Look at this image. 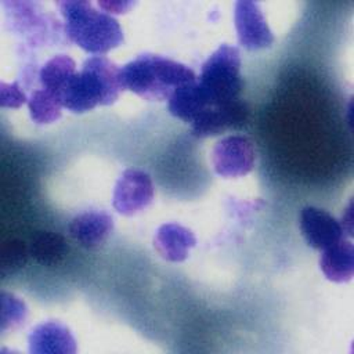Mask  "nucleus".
<instances>
[{
  "instance_id": "obj_1",
  "label": "nucleus",
  "mask_w": 354,
  "mask_h": 354,
  "mask_svg": "<svg viewBox=\"0 0 354 354\" xmlns=\"http://www.w3.org/2000/svg\"><path fill=\"white\" fill-rule=\"evenodd\" d=\"M122 88L148 101H165L183 84L196 79L194 71L159 54H140L119 68Z\"/></svg>"
},
{
  "instance_id": "obj_2",
  "label": "nucleus",
  "mask_w": 354,
  "mask_h": 354,
  "mask_svg": "<svg viewBox=\"0 0 354 354\" xmlns=\"http://www.w3.org/2000/svg\"><path fill=\"white\" fill-rule=\"evenodd\" d=\"M119 68L105 55L88 57L61 93L62 106L83 113L98 105L113 104L123 90Z\"/></svg>"
},
{
  "instance_id": "obj_3",
  "label": "nucleus",
  "mask_w": 354,
  "mask_h": 354,
  "mask_svg": "<svg viewBox=\"0 0 354 354\" xmlns=\"http://www.w3.org/2000/svg\"><path fill=\"white\" fill-rule=\"evenodd\" d=\"M64 17L65 35L86 53L102 55L123 41L119 22L108 12L97 10L86 0L58 3Z\"/></svg>"
},
{
  "instance_id": "obj_4",
  "label": "nucleus",
  "mask_w": 354,
  "mask_h": 354,
  "mask_svg": "<svg viewBox=\"0 0 354 354\" xmlns=\"http://www.w3.org/2000/svg\"><path fill=\"white\" fill-rule=\"evenodd\" d=\"M196 82L209 106L239 98L243 88L239 50L221 44L203 62Z\"/></svg>"
},
{
  "instance_id": "obj_5",
  "label": "nucleus",
  "mask_w": 354,
  "mask_h": 354,
  "mask_svg": "<svg viewBox=\"0 0 354 354\" xmlns=\"http://www.w3.org/2000/svg\"><path fill=\"white\" fill-rule=\"evenodd\" d=\"M212 165L221 177L246 176L254 166L256 151L245 136H228L216 142L212 149Z\"/></svg>"
},
{
  "instance_id": "obj_6",
  "label": "nucleus",
  "mask_w": 354,
  "mask_h": 354,
  "mask_svg": "<svg viewBox=\"0 0 354 354\" xmlns=\"http://www.w3.org/2000/svg\"><path fill=\"white\" fill-rule=\"evenodd\" d=\"M153 195L155 188L149 174L140 169H126L115 184L112 206L123 216H133L148 207Z\"/></svg>"
},
{
  "instance_id": "obj_7",
  "label": "nucleus",
  "mask_w": 354,
  "mask_h": 354,
  "mask_svg": "<svg viewBox=\"0 0 354 354\" xmlns=\"http://www.w3.org/2000/svg\"><path fill=\"white\" fill-rule=\"evenodd\" d=\"M248 119V104L243 100L236 98L224 104L207 106L191 123V131L201 138L213 137L228 130L243 127Z\"/></svg>"
},
{
  "instance_id": "obj_8",
  "label": "nucleus",
  "mask_w": 354,
  "mask_h": 354,
  "mask_svg": "<svg viewBox=\"0 0 354 354\" xmlns=\"http://www.w3.org/2000/svg\"><path fill=\"white\" fill-rule=\"evenodd\" d=\"M234 24L238 43L246 50L266 48L275 41L267 19L256 1H236L234 8Z\"/></svg>"
},
{
  "instance_id": "obj_9",
  "label": "nucleus",
  "mask_w": 354,
  "mask_h": 354,
  "mask_svg": "<svg viewBox=\"0 0 354 354\" xmlns=\"http://www.w3.org/2000/svg\"><path fill=\"white\" fill-rule=\"evenodd\" d=\"M299 225L306 242L318 250H324L344 239L340 221L315 206H304L301 209Z\"/></svg>"
},
{
  "instance_id": "obj_10",
  "label": "nucleus",
  "mask_w": 354,
  "mask_h": 354,
  "mask_svg": "<svg viewBox=\"0 0 354 354\" xmlns=\"http://www.w3.org/2000/svg\"><path fill=\"white\" fill-rule=\"evenodd\" d=\"M32 354H73L76 340L71 329L59 321H47L36 325L28 337Z\"/></svg>"
},
{
  "instance_id": "obj_11",
  "label": "nucleus",
  "mask_w": 354,
  "mask_h": 354,
  "mask_svg": "<svg viewBox=\"0 0 354 354\" xmlns=\"http://www.w3.org/2000/svg\"><path fill=\"white\" fill-rule=\"evenodd\" d=\"M71 236L83 248L94 249L105 243L113 231V218L104 210H87L69 223Z\"/></svg>"
},
{
  "instance_id": "obj_12",
  "label": "nucleus",
  "mask_w": 354,
  "mask_h": 354,
  "mask_svg": "<svg viewBox=\"0 0 354 354\" xmlns=\"http://www.w3.org/2000/svg\"><path fill=\"white\" fill-rule=\"evenodd\" d=\"M196 245L194 232L181 224H162L153 235V248L159 256L171 263L184 261Z\"/></svg>"
},
{
  "instance_id": "obj_13",
  "label": "nucleus",
  "mask_w": 354,
  "mask_h": 354,
  "mask_svg": "<svg viewBox=\"0 0 354 354\" xmlns=\"http://www.w3.org/2000/svg\"><path fill=\"white\" fill-rule=\"evenodd\" d=\"M319 268L324 275L337 283L348 282L354 275V246L350 241L342 239L322 250Z\"/></svg>"
},
{
  "instance_id": "obj_14",
  "label": "nucleus",
  "mask_w": 354,
  "mask_h": 354,
  "mask_svg": "<svg viewBox=\"0 0 354 354\" xmlns=\"http://www.w3.org/2000/svg\"><path fill=\"white\" fill-rule=\"evenodd\" d=\"M209 106L202 90L198 86L196 79L180 86L167 100L169 112L185 122L192 123L199 113H202Z\"/></svg>"
},
{
  "instance_id": "obj_15",
  "label": "nucleus",
  "mask_w": 354,
  "mask_h": 354,
  "mask_svg": "<svg viewBox=\"0 0 354 354\" xmlns=\"http://www.w3.org/2000/svg\"><path fill=\"white\" fill-rule=\"evenodd\" d=\"M69 252L66 239L54 231H39L30 241L29 254L46 267L58 266Z\"/></svg>"
},
{
  "instance_id": "obj_16",
  "label": "nucleus",
  "mask_w": 354,
  "mask_h": 354,
  "mask_svg": "<svg viewBox=\"0 0 354 354\" xmlns=\"http://www.w3.org/2000/svg\"><path fill=\"white\" fill-rule=\"evenodd\" d=\"M76 72L75 61L69 55L58 54L41 65L37 77L41 88L58 95L61 100L62 90Z\"/></svg>"
},
{
  "instance_id": "obj_17",
  "label": "nucleus",
  "mask_w": 354,
  "mask_h": 354,
  "mask_svg": "<svg viewBox=\"0 0 354 354\" xmlns=\"http://www.w3.org/2000/svg\"><path fill=\"white\" fill-rule=\"evenodd\" d=\"M28 108L33 122L46 124L58 120L64 106L58 95L44 88H36L28 100Z\"/></svg>"
},
{
  "instance_id": "obj_18",
  "label": "nucleus",
  "mask_w": 354,
  "mask_h": 354,
  "mask_svg": "<svg viewBox=\"0 0 354 354\" xmlns=\"http://www.w3.org/2000/svg\"><path fill=\"white\" fill-rule=\"evenodd\" d=\"M1 317H0V330H12L25 324L28 318V307L25 301L8 292H1Z\"/></svg>"
},
{
  "instance_id": "obj_19",
  "label": "nucleus",
  "mask_w": 354,
  "mask_h": 354,
  "mask_svg": "<svg viewBox=\"0 0 354 354\" xmlns=\"http://www.w3.org/2000/svg\"><path fill=\"white\" fill-rule=\"evenodd\" d=\"M28 259V249L19 239H10L4 242L0 250V272L3 277L14 274L22 268Z\"/></svg>"
},
{
  "instance_id": "obj_20",
  "label": "nucleus",
  "mask_w": 354,
  "mask_h": 354,
  "mask_svg": "<svg viewBox=\"0 0 354 354\" xmlns=\"http://www.w3.org/2000/svg\"><path fill=\"white\" fill-rule=\"evenodd\" d=\"M28 100L18 82L0 83V105L3 108H19L22 104L28 102Z\"/></svg>"
},
{
  "instance_id": "obj_21",
  "label": "nucleus",
  "mask_w": 354,
  "mask_h": 354,
  "mask_svg": "<svg viewBox=\"0 0 354 354\" xmlns=\"http://www.w3.org/2000/svg\"><path fill=\"white\" fill-rule=\"evenodd\" d=\"M98 6L101 8H104L105 12L111 14H120V12H126L133 3L131 1H98Z\"/></svg>"
}]
</instances>
